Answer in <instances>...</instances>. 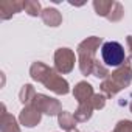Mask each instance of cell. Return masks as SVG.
<instances>
[{
	"label": "cell",
	"instance_id": "8fae6325",
	"mask_svg": "<svg viewBox=\"0 0 132 132\" xmlns=\"http://www.w3.org/2000/svg\"><path fill=\"white\" fill-rule=\"evenodd\" d=\"M51 70H53V69L48 67L47 64H44V62H40V61H36V62L31 64V67H30V76H31L33 81L42 84V82L47 79V76L50 75Z\"/></svg>",
	"mask_w": 132,
	"mask_h": 132
},
{
	"label": "cell",
	"instance_id": "7a4b0ae2",
	"mask_svg": "<svg viewBox=\"0 0 132 132\" xmlns=\"http://www.w3.org/2000/svg\"><path fill=\"white\" fill-rule=\"evenodd\" d=\"M103 39L98 36H90L87 39H84L82 42H79L78 48H76V54H78V65L79 70L84 76L92 75V69L95 64V54L96 50L103 45Z\"/></svg>",
	"mask_w": 132,
	"mask_h": 132
},
{
	"label": "cell",
	"instance_id": "7c38bea8",
	"mask_svg": "<svg viewBox=\"0 0 132 132\" xmlns=\"http://www.w3.org/2000/svg\"><path fill=\"white\" fill-rule=\"evenodd\" d=\"M40 19L47 27L56 28L62 23V14L56 8H44L40 13Z\"/></svg>",
	"mask_w": 132,
	"mask_h": 132
},
{
	"label": "cell",
	"instance_id": "ba28073f",
	"mask_svg": "<svg viewBox=\"0 0 132 132\" xmlns=\"http://www.w3.org/2000/svg\"><path fill=\"white\" fill-rule=\"evenodd\" d=\"M23 10V0H2L0 2V19L8 20Z\"/></svg>",
	"mask_w": 132,
	"mask_h": 132
},
{
	"label": "cell",
	"instance_id": "9c48e42d",
	"mask_svg": "<svg viewBox=\"0 0 132 132\" xmlns=\"http://www.w3.org/2000/svg\"><path fill=\"white\" fill-rule=\"evenodd\" d=\"M95 92H93V86L87 81H79L75 87H73V96L78 101V104L82 103H89L93 98Z\"/></svg>",
	"mask_w": 132,
	"mask_h": 132
},
{
	"label": "cell",
	"instance_id": "5bb4252c",
	"mask_svg": "<svg viewBox=\"0 0 132 132\" xmlns=\"http://www.w3.org/2000/svg\"><path fill=\"white\" fill-rule=\"evenodd\" d=\"M76 120H75V117H73V113L72 112H67V110H62L59 115H57V124H59V127L61 129H64V130H73V129H76Z\"/></svg>",
	"mask_w": 132,
	"mask_h": 132
},
{
	"label": "cell",
	"instance_id": "ac0fdd59",
	"mask_svg": "<svg viewBox=\"0 0 132 132\" xmlns=\"http://www.w3.org/2000/svg\"><path fill=\"white\" fill-rule=\"evenodd\" d=\"M92 75H93L95 78H98V79H103V81H104V79L110 75V72H109V67H107V65H104V62H103V61L95 59L93 69H92Z\"/></svg>",
	"mask_w": 132,
	"mask_h": 132
},
{
	"label": "cell",
	"instance_id": "8992f818",
	"mask_svg": "<svg viewBox=\"0 0 132 132\" xmlns=\"http://www.w3.org/2000/svg\"><path fill=\"white\" fill-rule=\"evenodd\" d=\"M42 84L45 86V89L51 90V92L56 93V95H67V93L70 92V84H69V81L65 79V78H62L54 69L50 72V75L47 76V79H45Z\"/></svg>",
	"mask_w": 132,
	"mask_h": 132
},
{
	"label": "cell",
	"instance_id": "30bf717a",
	"mask_svg": "<svg viewBox=\"0 0 132 132\" xmlns=\"http://www.w3.org/2000/svg\"><path fill=\"white\" fill-rule=\"evenodd\" d=\"M0 132H20V126L14 115L6 110V106L2 104V117H0Z\"/></svg>",
	"mask_w": 132,
	"mask_h": 132
},
{
	"label": "cell",
	"instance_id": "603a6c76",
	"mask_svg": "<svg viewBox=\"0 0 132 132\" xmlns=\"http://www.w3.org/2000/svg\"><path fill=\"white\" fill-rule=\"evenodd\" d=\"M69 132H81V130H78V129H73V130H69Z\"/></svg>",
	"mask_w": 132,
	"mask_h": 132
},
{
	"label": "cell",
	"instance_id": "d6986e66",
	"mask_svg": "<svg viewBox=\"0 0 132 132\" xmlns=\"http://www.w3.org/2000/svg\"><path fill=\"white\" fill-rule=\"evenodd\" d=\"M123 17H124V8H123V5L120 2H117V0H115V3H113V6L110 10L109 16H107V20L115 23V22H120Z\"/></svg>",
	"mask_w": 132,
	"mask_h": 132
},
{
	"label": "cell",
	"instance_id": "4fadbf2b",
	"mask_svg": "<svg viewBox=\"0 0 132 132\" xmlns=\"http://www.w3.org/2000/svg\"><path fill=\"white\" fill-rule=\"evenodd\" d=\"M93 110H95V109H93V106H92L90 101H89V103H82V104L78 106V109L75 110L73 117H75V120H76L78 123H86V121H89V120L92 118Z\"/></svg>",
	"mask_w": 132,
	"mask_h": 132
},
{
	"label": "cell",
	"instance_id": "277c9868",
	"mask_svg": "<svg viewBox=\"0 0 132 132\" xmlns=\"http://www.w3.org/2000/svg\"><path fill=\"white\" fill-rule=\"evenodd\" d=\"M53 61H54V70L59 75H67L75 69L76 56H75L73 50H70L67 47H61L54 51Z\"/></svg>",
	"mask_w": 132,
	"mask_h": 132
},
{
	"label": "cell",
	"instance_id": "2e32d148",
	"mask_svg": "<svg viewBox=\"0 0 132 132\" xmlns=\"http://www.w3.org/2000/svg\"><path fill=\"white\" fill-rule=\"evenodd\" d=\"M36 95L37 93H36V90H34V87L31 84H23L20 92H19V100H20V103L23 106H28V104H33Z\"/></svg>",
	"mask_w": 132,
	"mask_h": 132
},
{
	"label": "cell",
	"instance_id": "52a82bcc",
	"mask_svg": "<svg viewBox=\"0 0 132 132\" xmlns=\"http://www.w3.org/2000/svg\"><path fill=\"white\" fill-rule=\"evenodd\" d=\"M40 120H42V113L34 104L23 106V109L19 113V123L25 127H34L40 123Z\"/></svg>",
	"mask_w": 132,
	"mask_h": 132
},
{
	"label": "cell",
	"instance_id": "ffe728a7",
	"mask_svg": "<svg viewBox=\"0 0 132 132\" xmlns=\"http://www.w3.org/2000/svg\"><path fill=\"white\" fill-rule=\"evenodd\" d=\"M106 100H107V96L104 93H95L93 98L90 100V103H92V106H93L95 110H101L106 106Z\"/></svg>",
	"mask_w": 132,
	"mask_h": 132
},
{
	"label": "cell",
	"instance_id": "7402d4cb",
	"mask_svg": "<svg viewBox=\"0 0 132 132\" xmlns=\"http://www.w3.org/2000/svg\"><path fill=\"white\" fill-rule=\"evenodd\" d=\"M126 47H127V50H129V56L132 57V36H130V34L126 37Z\"/></svg>",
	"mask_w": 132,
	"mask_h": 132
},
{
	"label": "cell",
	"instance_id": "e0dca14e",
	"mask_svg": "<svg viewBox=\"0 0 132 132\" xmlns=\"http://www.w3.org/2000/svg\"><path fill=\"white\" fill-rule=\"evenodd\" d=\"M23 11L31 17L40 16V13H42L40 2H37V0H23Z\"/></svg>",
	"mask_w": 132,
	"mask_h": 132
},
{
	"label": "cell",
	"instance_id": "9a60e30c",
	"mask_svg": "<svg viewBox=\"0 0 132 132\" xmlns=\"http://www.w3.org/2000/svg\"><path fill=\"white\" fill-rule=\"evenodd\" d=\"M115 3V0H93V10L100 17H106L109 16L112 6Z\"/></svg>",
	"mask_w": 132,
	"mask_h": 132
},
{
	"label": "cell",
	"instance_id": "cb8c5ba5",
	"mask_svg": "<svg viewBox=\"0 0 132 132\" xmlns=\"http://www.w3.org/2000/svg\"><path fill=\"white\" fill-rule=\"evenodd\" d=\"M129 110L132 112V101H130V104H129Z\"/></svg>",
	"mask_w": 132,
	"mask_h": 132
},
{
	"label": "cell",
	"instance_id": "6da1fadb",
	"mask_svg": "<svg viewBox=\"0 0 132 132\" xmlns=\"http://www.w3.org/2000/svg\"><path fill=\"white\" fill-rule=\"evenodd\" d=\"M132 82V65L129 62V59H126V62L121 67L115 69L103 82H101V92L107 96L112 98L115 96L118 92L124 90L126 87H129Z\"/></svg>",
	"mask_w": 132,
	"mask_h": 132
},
{
	"label": "cell",
	"instance_id": "44dd1931",
	"mask_svg": "<svg viewBox=\"0 0 132 132\" xmlns=\"http://www.w3.org/2000/svg\"><path fill=\"white\" fill-rule=\"evenodd\" d=\"M112 132H132V121L130 120H120Z\"/></svg>",
	"mask_w": 132,
	"mask_h": 132
},
{
	"label": "cell",
	"instance_id": "3957f363",
	"mask_svg": "<svg viewBox=\"0 0 132 132\" xmlns=\"http://www.w3.org/2000/svg\"><path fill=\"white\" fill-rule=\"evenodd\" d=\"M126 51L124 47L117 40H109L101 45V61L107 67H121L126 62Z\"/></svg>",
	"mask_w": 132,
	"mask_h": 132
},
{
	"label": "cell",
	"instance_id": "5b68a950",
	"mask_svg": "<svg viewBox=\"0 0 132 132\" xmlns=\"http://www.w3.org/2000/svg\"><path fill=\"white\" fill-rule=\"evenodd\" d=\"M33 104L40 110V113H45V115H50V117H57L61 112H62V106L59 103V100L56 98H51L48 95H44V93H37Z\"/></svg>",
	"mask_w": 132,
	"mask_h": 132
}]
</instances>
